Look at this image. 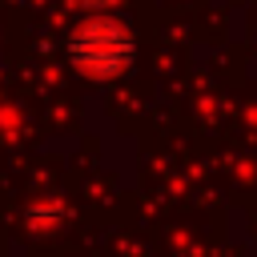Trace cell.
Here are the masks:
<instances>
[{"mask_svg": "<svg viewBox=\"0 0 257 257\" xmlns=\"http://www.w3.org/2000/svg\"><path fill=\"white\" fill-rule=\"evenodd\" d=\"M68 60L88 80H120L137 60V32L116 16H88L68 32Z\"/></svg>", "mask_w": 257, "mask_h": 257, "instance_id": "obj_1", "label": "cell"}, {"mask_svg": "<svg viewBox=\"0 0 257 257\" xmlns=\"http://www.w3.org/2000/svg\"><path fill=\"white\" fill-rule=\"evenodd\" d=\"M80 8H104V4H112V0H76Z\"/></svg>", "mask_w": 257, "mask_h": 257, "instance_id": "obj_3", "label": "cell"}, {"mask_svg": "<svg viewBox=\"0 0 257 257\" xmlns=\"http://www.w3.org/2000/svg\"><path fill=\"white\" fill-rule=\"evenodd\" d=\"M28 225H32V229H40V233L60 229V225H64V205H56V201H40V205H32Z\"/></svg>", "mask_w": 257, "mask_h": 257, "instance_id": "obj_2", "label": "cell"}]
</instances>
